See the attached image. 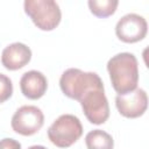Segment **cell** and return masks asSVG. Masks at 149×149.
Segmentation results:
<instances>
[{"mask_svg":"<svg viewBox=\"0 0 149 149\" xmlns=\"http://www.w3.org/2000/svg\"><path fill=\"white\" fill-rule=\"evenodd\" d=\"M31 59V50L28 45L21 42H15L7 45L1 54L2 65L10 71L19 70L26 66Z\"/></svg>","mask_w":149,"mask_h":149,"instance_id":"obj_9","label":"cell"},{"mask_svg":"<svg viewBox=\"0 0 149 149\" xmlns=\"http://www.w3.org/2000/svg\"><path fill=\"white\" fill-rule=\"evenodd\" d=\"M85 144L87 149H113L114 140L107 132L101 129H93L86 134Z\"/></svg>","mask_w":149,"mask_h":149,"instance_id":"obj_11","label":"cell"},{"mask_svg":"<svg viewBox=\"0 0 149 149\" xmlns=\"http://www.w3.org/2000/svg\"><path fill=\"white\" fill-rule=\"evenodd\" d=\"M115 106L119 113L128 119L142 116L148 107V95L143 88H135L126 94H118Z\"/></svg>","mask_w":149,"mask_h":149,"instance_id":"obj_8","label":"cell"},{"mask_svg":"<svg viewBox=\"0 0 149 149\" xmlns=\"http://www.w3.org/2000/svg\"><path fill=\"white\" fill-rule=\"evenodd\" d=\"M104 85L101 78L95 72H84L80 69L70 68L59 78L62 92L70 99L79 100L88 90Z\"/></svg>","mask_w":149,"mask_h":149,"instance_id":"obj_2","label":"cell"},{"mask_svg":"<svg viewBox=\"0 0 149 149\" xmlns=\"http://www.w3.org/2000/svg\"><path fill=\"white\" fill-rule=\"evenodd\" d=\"M20 88L26 98L30 100H37L47 92L48 80L41 71L30 70L22 74L20 79Z\"/></svg>","mask_w":149,"mask_h":149,"instance_id":"obj_10","label":"cell"},{"mask_svg":"<svg viewBox=\"0 0 149 149\" xmlns=\"http://www.w3.org/2000/svg\"><path fill=\"white\" fill-rule=\"evenodd\" d=\"M91 13L100 19L113 15L119 6L118 0H90L87 2Z\"/></svg>","mask_w":149,"mask_h":149,"instance_id":"obj_12","label":"cell"},{"mask_svg":"<svg viewBox=\"0 0 149 149\" xmlns=\"http://www.w3.org/2000/svg\"><path fill=\"white\" fill-rule=\"evenodd\" d=\"M83 135L80 120L72 114L58 116L48 128V139L58 148H69Z\"/></svg>","mask_w":149,"mask_h":149,"instance_id":"obj_4","label":"cell"},{"mask_svg":"<svg viewBox=\"0 0 149 149\" xmlns=\"http://www.w3.org/2000/svg\"><path fill=\"white\" fill-rule=\"evenodd\" d=\"M0 149H21V143L14 139L6 137L0 140Z\"/></svg>","mask_w":149,"mask_h":149,"instance_id":"obj_14","label":"cell"},{"mask_svg":"<svg viewBox=\"0 0 149 149\" xmlns=\"http://www.w3.org/2000/svg\"><path fill=\"white\" fill-rule=\"evenodd\" d=\"M148 31L146 19L139 14L129 13L123 15L115 26L116 37L125 43H136L142 41Z\"/></svg>","mask_w":149,"mask_h":149,"instance_id":"obj_7","label":"cell"},{"mask_svg":"<svg viewBox=\"0 0 149 149\" xmlns=\"http://www.w3.org/2000/svg\"><path fill=\"white\" fill-rule=\"evenodd\" d=\"M107 71L114 91L126 94L134 91L139 83V64L130 52H120L107 62Z\"/></svg>","mask_w":149,"mask_h":149,"instance_id":"obj_1","label":"cell"},{"mask_svg":"<svg viewBox=\"0 0 149 149\" xmlns=\"http://www.w3.org/2000/svg\"><path fill=\"white\" fill-rule=\"evenodd\" d=\"M28 149H47V148L43 147V146H31V147H29Z\"/></svg>","mask_w":149,"mask_h":149,"instance_id":"obj_15","label":"cell"},{"mask_svg":"<svg viewBox=\"0 0 149 149\" xmlns=\"http://www.w3.org/2000/svg\"><path fill=\"white\" fill-rule=\"evenodd\" d=\"M86 119L93 125H101L109 118V105L104 85L93 87L78 100Z\"/></svg>","mask_w":149,"mask_h":149,"instance_id":"obj_5","label":"cell"},{"mask_svg":"<svg viewBox=\"0 0 149 149\" xmlns=\"http://www.w3.org/2000/svg\"><path fill=\"white\" fill-rule=\"evenodd\" d=\"M44 123V115L41 108L33 105H24L16 109L12 116L10 126L13 130L23 136L36 134Z\"/></svg>","mask_w":149,"mask_h":149,"instance_id":"obj_6","label":"cell"},{"mask_svg":"<svg viewBox=\"0 0 149 149\" xmlns=\"http://www.w3.org/2000/svg\"><path fill=\"white\" fill-rule=\"evenodd\" d=\"M23 7L24 13L41 30H54L62 20L59 5L54 0H26Z\"/></svg>","mask_w":149,"mask_h":149,"instance_id":"obj_3","label":"cell"},{"mask_svg":"<svg viewBox=\"0 0 149 149\" xmlns=\"http://www.w3.org/2000/svg\"><path fill=\"white\" fill-rule=\"evenodd\" d=\"M13 94V84L9 77L0 73V104L7 101Z\"/></svg>","mask_w":149,"mask_h":149,"instance_id":"obj_13","label":"cell"}]
</instances>
